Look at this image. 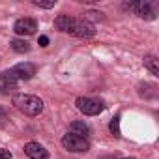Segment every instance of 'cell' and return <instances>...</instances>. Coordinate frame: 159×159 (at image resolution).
<instances>
[{
  "instance_id": "obj_1",
  "label": "cell",
  "mask_w": 159,
  "mask_h": 159,
  "mask_svg": "<svg viewBox=\"0 0 159 159\" xmlns=\"http://www.w3.org/2000/svg\"><path fill=\"white\" fill-rule=\"evenodd\" d=\"M13 105L17 111H21L26 116H38L43 112V101L38 96L30 94H17L13 96Z\"/></svg>"
},
{
  "instance_id": "obj_2",
  "label": "cell",
  "mask_w": 159,
  "mask_h": 159,
  "mask_svg": "<svg viewBox=\"0 0 159 159\" xmlns=\"http://www.w3.org/2000/svg\"><path fill=\"white\" fill-rule=\"evenodd\" d=\"M124 10H129L133 11L135 15H139L140 19H146V21H153L157 17V4L155 2H129V4H124Z\"/></svg>"
},
{
  "instance_id": "obj_3",
  "label": "cell",
  "mask_w": 159,
  "mask_h": 159,
  "mask_svg": "<svg viewBox=\"0 0 159 159\" xmlns=\"http://www.w3.org/2000/svg\"><path fill=\"white\" fill-rule=\"evenodd\" d=\"M60 142H62V146L67 152H73V153H83V152H88L90 150L88 139L79 137V135H73V133H66Z\"/></svg>"
},
{
  "instance_id": "obj_4",
  "label": "cell",
  "mask_w": 159,
  "mask_h": 159,
  "mask_svg": "<svg viewBox=\"0 0 159 159\" xmlns=\"http://www.w3.org/2000/svg\"><path fill=\"white\" fill-rule=\"evenodd\" d=\"M75 105L86 116H98L105 111V103L101 99H96V98H77Z\"/></svg>"
},
{
  "instance_id": "obj_5",
  "label": "cell",
  "mask_w": 159,
  "mask_h": 159,
  "mask_svg": "<svg viewBox=\"0 0 159 159\" xmlns=\"http://www.w3.org/2000/svg\"><path fill=\"white\" fill-rule=\"evenodd\" d=\"M66 34H71V36H77V38H92L96 34V26L90 21H84V19H71L69 28H67Z\"/></svg>"
},
{
  "instance_id": "obj_6",
  "label": "cell",
  "mask_w": 159,
  "mask_h": 159,
  "mask_svg": "<svg viewBox=\"0 0 159 159\" xmlns=\"http://www.w3.org/2000/svg\"><path fill=\"white\" fill-rule=\"evenodd\" d=\"M6 75H10L11 79H15V81H30V79L36 75V66L30 64V62H21L17 66H13L11 69L6 71Z\"/></svg>"
},
{
  "instance_id": "obj_7",
  "label": "cell",
  "mask_w": 159,
  "mask_h": 159,
  "mask_svg": "<svg viewBox=\"0 0 159 159\" xmlns=\"http://www.w3.org/2000/svg\"><path fill=\"white\" fill-rule=\"evenodd\" d=\"M36 30H38V23H36V19H30V17L19 19L13 25V32L17 36H32V34H36Z\"/></svg>"
},
{
  "instance_id": "obj_8",
  "label": "cell",
  "mask_w": 159,
  "mask_h": 159,
  "mask_svg": "<svg viewBox=\"0 0 159 159\" xmlns=\"http://www.w3.org/2000/svg\"><path fill=\"white\" fill-rule=\"evenodd\" d=\"M25 153L30 159H49V152L39 142H28V144H25Z\"/></svg>"
},
{
  "instance_id": "obj_9",
  "label": "cell",
  "mask_w": 159,
  "mask_h": 159,
  "mask_svg": "<svg viewBox=\"0 0 159 159\" xmlns=\"http://www.w3.org/2000/svg\"><path fill=\"white\" fill-rule=\"evenodd\" d=\"M17 81L15 79H11L10 75H6V71H2L0 73V94H10L11 90H15L17 88Z\"/></svg>"
},
{
  "instance_id": "obj_10",
  "label": "cell",
  "mask_w": 159,
  "mask_h": 159,
  "mask_svg": "<svg viewBox=\"0 0 159 159\" xmlns=\"http://www.w3.org/2000/svg\"><path fill=\"white\" fill-rule=\"evenodd\" d=\"M67 133H73V135H79V137H84V139H86V137L90 135V127H88L84 122H79V120H77V122H71V124H69V131H67Z\"/></svg>"
},
{
  "instance_id": "obj_11",
  "label": "cell",
  "mask_w": 159,
  "mask_h": 159,
  "mask_svg": "<svg viewBox=\"0 0 159 159\" xmlns=\"http://www.w3.org/2000/svg\"><path fill=\"white\" fill-rule=\"evenodd\" d=\"M144 67L152 73V75H159V60L153 56V54H146L144 56Z\"/></svg>"
},
{
  "instance_id": "obj_12",
  "label": "cell",
  "mask_w": 159,
  "mask_h": 159,
  "mask_svg": "<svg viewBox=\"0 0 159 159\" xmlns=\"http://www.w3.org/2000/svg\"><path fill=\"white\" fill-rule=\"evenodd\" d=\"M71 19H73V17H69V15H64V13H62V15H58V17L54 19V26H56V30H60V32H67Z\"/></svg>"
},
{
  "instance_id": "obj_13",
  "label": "cell",
  "mask_w": 159,
  "mask_h": 159,
  "mask_svg": "<svg viewBox=\"0 0 159 159\" xmlns=\"http://www.w3.org/2000/svg\"><path fill=\"white\" fill-rule=\"evenodd\" d=\"M10 47H11L15 52H28V51H30V45H28L25 39H17V38L10 41Z\"/></svg>"
},
{
  "instance_id": "obj_14",
  "label": "cell",
  "mask_w": 159,
  "mask_h": 159,
  "mask_svg": "<svg viewBox=\"0 0 159 159\" xmlns=\"http://www.w3.org/2000/svg\"><path fill=\"white\" fill-rule=\"evenodd\" d=\"M109 129H111V133H112L116 139H120V137H122V131H120V114H116V116L111 120Z\"/></svg>"
},
{
  "instance_id": "obj_15",
  "label": "cell",
  "mask_w": 159,
  "mask_h": 159,
  "mask_svg": "<svg viewBox=\"0 0 159 159\" xmlns=\"http://www.w3.org/2000/svg\"><path fill=\"white\" fill-rule=\"evenodd\" d=\"M54 4H56V0H51V2H39V0H34V6H38V8H45V10L54 8Z\"/></svg>"
},
{
  "instance_id": "obj_16",
  "label": "cell",
  "mask_w": 159,
  "mask_h": 159,
  "mask_svg": "<svg viewBox=\"0 0 159 159\" xmlns=\"http://www.w3.org/2000/svg\"><path fill=\"white\" fill-rule=\"evenodd\" d=\"M0 159H13V155H11V152H10V150L0 148Z\"/></svg>"
},
{
  "instance_id": "obj_17",
  "label": "cell",
  "mask_w": 159,
  "mask_h": 159,
  "mask_svg": "<svg viewBox=\"0 0 159 159\" xmlns=\"http://www.w3.org/2000/svg\"><path fill=\"white\" fill-rule=\"evenodd\" d=\"M6 120H8V114H6V111L0 107V125L2 124H6Z\"/></svg>"
},
{
  "instance_id": "obj_18",
  "label": "cell",
  "mask_w": 159,
  "mask_h": 159,
  "mask_svg": "<svg viewBox=\"0 0 159 159\" xmlns=\"http://www.w3.org/2000/svg\"><path fill=\"white\" fill-rule=\"evenodd\" d=\"M39 45H41V47H47V45H49V38H47V36H41V38H39Z\"/></svg>"
},
{
  "instance_id": "obj_19",
  "label": "cell",
  "mask_w": 159,
  "mask_h": 159,
  "mask_svg": "<svg viewBox=\"0 0 159 159\" xmlns=\"http://www.w3.org/2000/svg\"><path fill=\"white\" fill-rule=\"evenodd\" d=\"M120 159H135V157H120Z\"/></svg>"
}]
</instances>
